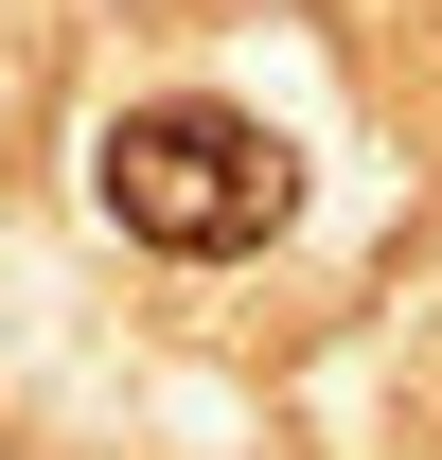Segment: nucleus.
Wrapping results in <instances>:
<instances>
[{
  "mask_svg": "<svg viewBox=\"0 0 442 460\" xmlns=\"http://www.w3.org/2000/svg\"><path fill=\"white\" fill-rule=\"evenodd\" d=\"M89 195H107L124 248H177V266H230L301 213V160H283L248 107H124L89 142Z\"/></svg>",
  "mask_w": 442,
  "mask_h": 460,
  "instance_id": "f257e3e1",
  "label": "nucleus"
}]
</instances>
